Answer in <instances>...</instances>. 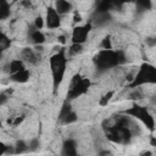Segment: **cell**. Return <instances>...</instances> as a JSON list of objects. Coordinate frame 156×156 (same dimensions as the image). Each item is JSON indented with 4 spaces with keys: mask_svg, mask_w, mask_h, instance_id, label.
<instances>
[{
    "mask_svg": "<svg viewBox=\"0 0 156 156\" xmlns=\"http://www.w3.org/2000/svg\"><path fill=\"white\" fill-rule=\"evenodd\" d=\"M126 61L127 57L122 50H100L93 57L94 65L101 71L123 65Z\"/></svg>",
    "mask_w": 156,
    "mask_h": 156,
    "instance_id": "1",
    "label": "cell"
},
{
    "mask_svg": "<svg viewBox=\"0 0 156 156\" xmlns=\"http://www.w3.org/2000/svg\"><path fill=\"white\" fill-rule=\"evenodd\" d=\"M49 63H50V69H51V74H52V87H54V91L56 93L57 88L60 87V84L63 80L66 68H67L66 50L63 48L60 49L56 54H54L49 58Z\"/></svg>",
    "mask_w": 156,
    "mask_h": 156,
    "instance_id": "2",
    "label": "cell"
},
{
    "mask_svg": "<svg viewBox=\"0 0 156 156\" xmlns=\"http://www.w3.org/2000/svg\"><path fill=\"white\" fill-rule=\"evenodd\" d=\"M144 84H156V67L149 62H143L139 66L133 80L128 84V88L135 89Z\"/></svg>",
    "mask_w": 156,
    "mask_h": 156,
    "instance_id": "3",
    "label": "cell"
},
{
    "mask_svg": "<svg viewBox=\"0 0 156 156\" xmlns=\"http://www.w3.org/2000/svg\"><path fill=\"white\" fill-rule=\"evenodd\" d=\"M90 79L82 77L79 73L74 74L73 78L69 82V87H68V91H67V100H73L77 99L84 94L88 93L89 88H90Z\"/></svg>",
    "mask_w": 156,
    "mask_h": 156,
    "instance_id": "4",
    "label": "cell"
},
{
    "mask_svg": "<svg viewBox=\"0 0 156 156\" xmlns=\"http://www.w3.org/2000/svg\"><path fill=\"white\" fill-rule=\"evenodd\" d=\"M124 115H128L135 119H139L150 132L155 130V119L146 107L140 106L138 104H133L129 108L124 111Z\"/></svg>",
    "mask_w": 156,
    "mask_h": 156,
    "instance_id": "5",
    "label": "cell"
},
{
    "mask_svg": "<svg viewBox=\"0 0 156 156\" xmlns=\"http://www.w3.org/2000/svg\"><path fill=\"white\" fill-rule=\"evenodd\" d=\"M91 29V23H85L84 26H76L72 29V35H71V40L72 44H79L82 45L83 43L87 41L88 34Z\"/></svg>",
    "mask_w": 156,
    "mask_h": 156,
    "instance_id": "6",
    "label": "cell"
},
{
    "mask_svg": "<svg viewBox=\"0 0 156 156\" xmlns=\"http://www.w3.org/2000/svg\"><path fill=\"white\" fill-rule=\"evenodd\" d=\"M45 23H46V27L49 29H55V28H58L61 26V16L57 13L55 7H52V6L48 7Z\"/></svg>",
    "mask_w": 156,
    "mask_h": 156,
    "instance_id": "7",
    "label": "cell"
},
{
    "mask_svg": "<svg viewBox=\"0 0 156 156\" xmlns=\"http://www.w3.org/2000/svg\"><path fill=\"white\" fill-rule=\"evenodd\" d=\"M21 57H22L21 60H22L23 62H28V63H30V65H35V63L38 62V60H39L37 52H35L32 48H24V49L21 51Z\"/></svg>",
    "mask_w": 156,
    "mask_h": 156,
    "instance_id": "8",
    "label": "cell"
},
{
    "mask_svg": "<svg viewBox=\"0 0 156 156\" xmlns=\"http://www.w3.org/2000/svg\"><path fill=\"white\" fill-rule=\"evenodd\" d=\"M61 156H77V144L73 139L65 140V143L62 145Z\"/></svg>",
    "mask_w": 156,
    "mask_h": 156,
    "instance_id": "9",
    "label": "cell"
},
{
    "mask_svg": "<svg viewBox=\"0 0 156 156\" xmlns=\"http://www.w3.org/2000/svg\"><path fill=\"white\" fill-rule=\"evenodd\" d=\"M54 7L57 11V13L61 16V15L68 13L72 10V4L68 2V1H65V0H57V1H55Z\"/></svg>",
    "mask_w": 156,
    "mask_h": 156,
    "instance_id": "10",
    "label": "cell"
},
{
    "mask_svg": "<svg viewBox=\"0 0 156 156\" xmlns=\"http://www.w3.org/2000/svg\"><path fill=\"white\" fill-rule=\"evenodd\" d=\"M29 34H30V39H32V41H33L35 45H41V44H44L45 40H46L45 34H44L41 30H38L37 28L30 29V30H29Z\"/></svg>",
    "mask_w": 156,
    "mask_h": 156,
    "instance_id": "11",
    "label": "cell"
},
{
    "mask_svg": "<svg viewBox=\"0 0 156 156\" xmlns=\"http://www.w3.org/2000/svg\"><path fill=\"white\" fill-rule=\"evenodd\" d=\"M23 69H26V67H24L23 61L20 60V58H15V60H12V61L9 63V72H10V76H12V74H15V73H18V72H21V71H23Z\"/></svg>",
    "mask_w": 156,
    "mask_h": 156,
    "instance_id": "12",
    "label": "cell"
},
{
    "mask_svg": "<svg viewBox=\"0 0 156 156\" xmlns=\"http://www.w3.org/2000/svg\"><path fill=\"white\" fill-rule=\"evenodd\" d=\"M10 78L13 82H17V83H26L29 79V71L28 69H23V71L18 72V73H15V74L10 76Z\"/></svg>",
    "mask_w": 156,
    "mask_h": 156,
    "instance_id": "13",
    "label": "cell"
},
{
    "mask_svg": "<svg viewBox=\"0 0 156 156\" xmlns=\"http://www.w3.org/2000/svg\"><path fill=\"white\" fill-rule=\"evenodd\" d=\"M10 16V4L5 0L0 1V20H6Z\"/></svg>",
    "mask_w": 156,
    "mask_h": 156,
    "instance_id": "14",
    "label": "cell"
},
{
    "mask_svg": "<svg viewBox=\"0 0 156 156\" xmlns=\"http://www.w3.org/2000/svg\"><path fill=\"white\" fill-rule=\"evenodd\" d=\"M112 6H113V4L110 1H101L98 5L96 13H108V11L112 9Z\"/></svg>",
    "mask_w": 156,
    "mask_h": 156,
    "instance_id": "15",
    "label": "cell"
},
{
    "mask_svg": "<svg viewBox=\"0 0 156 156\" xmlns=\"http://www.w3.org/2000/svg\"><path fill=\"white\" fill-rule=\"evenodd\" d=\"M113 95H115V90H108L107 93H105L101 98H100V100H99V105L100 106H107V104L112 100V98H113Z\"/></svg>",
    "mask_w": 156,
    "mask_h": 156,
    "instance_id": "16",
    "label": "cell"
},
{
    "mask_svg": "<svg viewBox=\"0 0 156 156\" xmlns=\"http://www.w3.org/2000/svg\"><path fill=\"white\" fill-rule=\"evenodd\" d=\"M71 111H73L72 107H71V105H69L68 102H65V104L62 105L61 110H60V113H58V122L61 123V122L65 119V117H66Z\"/></svg>",
    "mask_w": 156,
    "mask_h": 156,
    "instance_id": "17",
    "label": "cell"
},
{
    "mask_svg": "<svg viewBox=\"0 0 156 156\" xmlns=\"http://www.w3.org/2000/svg\"><path fill=\"white\" fill-rule=\"evenodd\" d=\"M28 150H29V146L24 140H17V143L15 145V154H17V155L18 154H23V152H26Z\"/></svg>",
    "mask_w": 156,
    "mask_h": 156,
    "instance_id": "18",
    "label": "cell"
},
{
    "mask_svg": "<svg viewBox=\"0 0 156 156\" xmlns=\"http://www.w3.org/2000/svg\"><path fill=\"white\" fill-rule=\"evenodd\" d=\"M10 45H11V40H10L9 37L2 32V33L0 34V50H1V51H5L7 48H10Z\"/></svg>",
    "mask_w": 156,
    "mask_h": 156,
    "instance_id": "19",
    "label": "cell"
},
{
    "mask_svg": "<svg viewBox=\"0 0 156 156\" xmlns=\"http://www.w3.org/2000/svg\"><path fill=\"white\" fill-rule=\"evenodd\" d=\"M101 48L102 50H112L113 45H112V40H111V37L110 35H106L102 40H101Z\"/></svg>",
    "mask_w": 156,
    "mask_h": 156,
    "instance_id": "20",
    "label": "cell"
},
{
    "mask_svg": "<svg viewBox=\"0 0 156 156\" xmlns=\"http://www.w3.org/2000/svg\"><path fill=\"white\" fill-rule=\"evenodd\" d=\"M77 113L74 112V111H71L66 117H65V119L61 122V124H71V123H73V122H76L77 121Z\"/></svg>",
    "mask_w": 156,
    "mask_h": 156,
    "instance_id": "21",
    "label": "cell"
},
{
    "mask_svg": "<svg viewBox=\"0 0 156 156\" xmlns=\"http://www.w3.org/2000/svg\"><path fill=\"white\" fill-rule=\"evenodd\" d=\"M129 98L133 99V100H140V99L143 98V94H141V91H140L139 88H135V89H133V91L129 94Z\"/></svg>",
    "mask_w": 156,
    "mask_h": 156,
    "instance_id": "22",
    "label": "cell"
},
{
    "mask_svg": "<svg viewBox=\"0 0 156 156\" xmlns=\"http://www.w3.org/2000/svg\"><path fill=\"white\" fill-rule=\"evenodd\" d=\"M34 27H35L38 30H40V29L44 27V18H43L41 16L35 17V20H34Z\"/></svg>",
    "mask_w": 156,
    "mask_h": 156,
    "instance_id": "23",
    "label": "cell"
},
{
    "mask_svg": "<svg viewBox=\"0 0 156 156\" xmlns=\"http://www.w3.org/2000/svg\"><path fill=\"white\" fill-rule=\"evenodd\" d=\"M68 51H69V54H78V52H80L82 51V45H79V44H72L71 46H69V49H68Z\"/></svg>",
    "mask_w": 156,
    "mask_h": 156,
    "instance_id": "24",
    "label": "cell"
},
{
    "mask_svg": "<svg viewBox=\"0 0 156 156\" xmlns=\"http://www.w3.org/2000/svg\"><path fill=\"white\" fill-rule=\"evenodd\" d=\"M28 146H29V151H35L38 149V146H39V140L38 139H32L29 141Z\"/></svg>",
    "mask_w": 156,
    "mask_h": 156,
    "instance_id": "25",
    "label": "cell"
},
{
    "mask_svg": "<svg viewBox=\"0 0 156 156\" xmlns=\"http://www.w3.org/2000/svg\"><path fill=\"white\" fill-rule=\"evenodd\" d=\"M136 5H138V6H141V7H143L141 10H147V9L151 7V2H150L149 0H146V1H138Z\"/></svg>",
    "mask_w": 156,
    "mask_h": 156,
    "instance_id": "26",
    "label": "cell"
},
{
    "mask_svg": "<svg viewBox=\"0 0 156 156\" xmlns=\"http://www.w3.org/2000/svg\"><path fill=\"white\" fill-rule=\"evenodd\" d=\"M23 119H24V116H17V117H13V121H12V126H13V127H16V126L21 124V123L23 122Z\"/></svg>",
    "mask_w": 156,
    "mask_h": 156,
    "instance_id": "27",
    "label": "cell"
},
{
    "mask_svg": "<svg viewBox=\"0 0 156 156\" xmlns=\"http://www.w3.org/2000/svg\"><path fill=\"white\" fill-rule=\"evenodd\" d=\"M145 43H146L149 46H155V45H156V37H152V38H146Z\"/></svg>",
    "mask_w": 156,
    "mask_h": 156,
    "instance_id": "28",
    "label": "cell"
},
{
    "mask_svg": "<svg viewBox=\"0 0 156 156\" xmlns=\"http://www.w3.org/2000/svg\"><path fill=\"white\" fill-rule=\"evenodd\" d=\"M82 21V16H80V13L79 12H74V16H73V22L74 23H78V22H80Z\"/></svg>",
    "mask_w": 156,
    "mask_h": 156,
    "instance_id": "29",
    "label": "cell"
},
{
    "mask_svg": "<svg viewBox=\"0 0 156 156\" xmlns=\"http://www.w3.org/2000/svg\"><path fill=\"white\" fill-rule=\"evenodd\" d=\"M0 98H1V101H0V104H1V105H4V104L6 102V99H7V98H6V94H5V93H1Z\"/></svg>",
    "mask_w": 156,
    "mask_h": 156,
    "instance_id": "30",
    "label": "cell"
},
{
    "mask_svg": "<svg viewBox=\"0 0 156 156\" xmlns=\"http://www.w3.org/2000/svg\"><path fill=\"white\" fill-rule=\"evenodd\" d=\"M57 41L61 43V44H65V43H66V37H65V35H60V37L57 38Z\"/></svg>",
    "mask_w": 156,
    "mask_h": 156,
    "instance_id": "31",
    "label": "cell"
},
{
    "mask_svg": "<svg viewBox=\"0 0 156 156\" xmlns=\"http://www.w3.org/2000/svg\"><path fill=\"white\" fill-rule=\"evenodd\" d=\"M139 156H152V152H151V151H149V150H147V151H143Z\"/></svg>",
    "mask_w": 156,
    "mask_h": 156,
    "instance_id": "32",
    "label": "cell"
},
{
    "mask_svg": "<svg viewBox=\"0 0 156 156\" xmlns=\"http://www.w3.org/2000/svg\"><path fill=\"white\" fill-rule=\"evenodd\" d=\"M150 144H151L152 146L156 147V136H151V139H150Z\"/></svg>",
    "mask_w": 156,
    "mask_h": 156,
    "instance_id": "33",
    "label": "cell"
},
{
    "mask_svg": "<svg viewBox=\"0 0 156 156\" xmlns=\"http://www.w3.org/2000/svg\"><path fill=\"white\" fill-rule=\"evenodd\" d=\"M151 102H152L154 105H156V94H155V95L151 98Z\"/></svg>",
    "mask_w": 156,
    "mask_h": 156,
    "instance_id": "34",
    "label": "cell"
}]
</instances>
